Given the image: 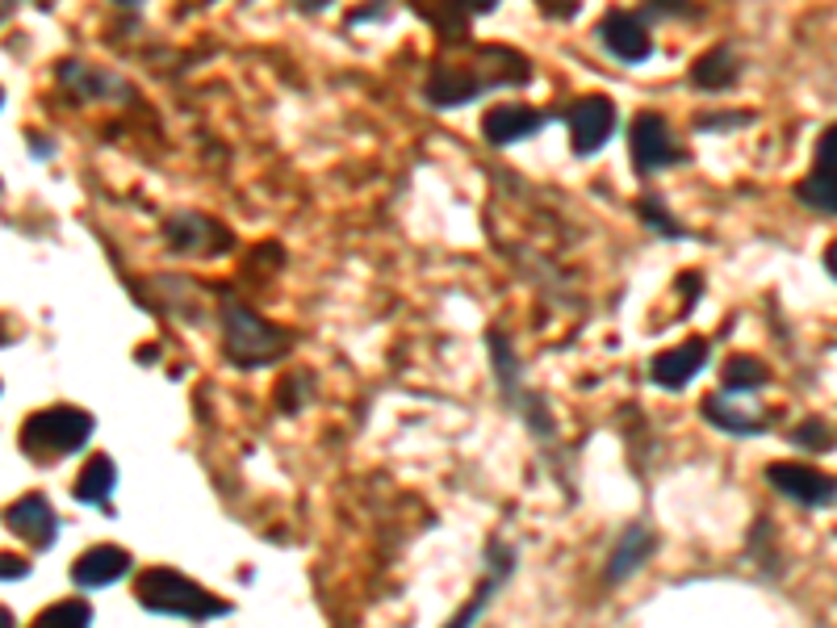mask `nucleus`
<instances>
[{"label": "nucleus", "mask_w": 837, "mask_h": 628, "mask_svg": "<svg viewBox=\"0 0 837 628\" xmlns=\"http://www.w3.org/2000/svg\"><path fill=\"white\" fill-rule=\"evenodd\" d=\"M222 335H226V356L244 369L269 365V360L290 353V335L264 323L260 315H251L239 301H222Z\"/></svg>", "instance_id": "nucleus-1"}, {"label": "nucleus", "mask_w": 837, "mask_h": 628, "mask_svg": "<svg viewBox=\"0 0 837 628\" xmlns=\"http://www.w3.org/2000/svg\"><path fill=\"white\" fill-rule=\"evenodd\" d=\"M138 600L147 612H160V616H189V620H210L222 616L226 603L214 600L210 591H201L197 582H189L185 574L176 570H151L138 578Z\"/></svg>", "instance_id": "nucleus-2"}, {"label": "nucleus", "mask_w": 837, "mask_h": 628, "mask_svg": "<svg viewBox=\"0 0 837 628\" xmlns=\"http://www.w3.org/2000/svg\"><path fill=\"white\" fill-rule=\"evenodd\" d=\"M93 436V419L76 407H51V410H38L34 419L26 423V453L38 457V461H59L67 453H76L84 440Z\"/></svg>", "instance_id": "nucleus-3"}, {"label": "nucleus", "mask_w": 837, "mask_h": 628, "mask_svg": "<svg viewBox=\"0 0 837 628\" xmlns=\"http://www.w3.org/2000/svg\"><path fill=\"white\" fill-rule=\"evenodd\" d=\"M678 160H687V151L675 147L666 118L662 113H641L632 122V164H637V172L649 176V172H662L666 164H678Z\"/></svg>", "instance_id": "nucleus-4"}, {"label": "nucleus", "mask_w": 837, "mask_h": 628, "mask_svg": "<svg viewBox=\"0 0 837 628\" xmlns=\"http://www.w3.org/2000/svg\"><path fill=\"white\" fill-rule=\"evenodd\" d=\"M766 478H771L775 491L787 494V498L800 503V507H809V512H821V507L834 503V478H829V473H816L809 465H771Z\"/></svg>", "instance_id": "nucleus-5"}, {"label": "nucleus", "mask_w": 837, "mask_h": 628, "mask_svg": "<svg viewBox=\"0 0 837 628\" xmlns=\"http://www.w3.org/2000/svg\"><path fill=\"white\" fill-rule=\"evenodd\" d=\"M569 135H574V151L578 156H594L612 131H616V106L607 97H582L574 110L566 113Z\"/></svg>", "instance_id": "nucleus-6"}, {"label": "nucleus", "mask_w": 837, "mask_h": 628, "mask_svg": "<svg viewBox=\"0 0 837 628\" xmlns=\"http://www.w3.org/2000/svg\"><path fill=\"white\" fill-rule=\"evenodd\" d=\"M599 42L620 59V63H641V59H649V51H653L649 29L641 26L632 13H607V17L599 22Z\"/></svg>", "instance_id": "nucleus-7"}, {"label": "nucleus", "mask_w": 837, "mask_h": 628, "mask_svg": "<svg viewBox=\"0 0 837 628\" xmlns=\"http://www.w3.org/2000/svg\"><path fill=\"white\" fill-rule=\"evenodd\" d=\"M703 365H707V344L703 340H687V344H678L670 353L653 356L649 378L662 390H682L687 382H696V373H700Z\"/></svg>", "instance_id": "nucleus-8"}, {"label": "nucleus", "mask_w": 837, "mask_h": 628, "mask_svg": "<svg viewBox=\"0 0 837 628\" xmlns=\"http://www.w3.org/2000/svg\"><path fill=\"white\" fill-rule=\"evenodd\" d=\"M541 126H544V113L528 110V106H498V110L487 113L482 135H487L494 147H507V143H519V138H532Z\"/></svg>", "instance_id": "nucleus-9"}, {"label": "nucleus", "mask_w": 837, "mask_h": 628, "mask_svg": "<svg viewBox=\"0 0 837 628\" xmlns=\"http://www.w3.org/2000/svg\"><path fill=\"white\" fill-rule=\"evenodd\" d=\"M834 131H825L821 135V151H816V168H812V176L800 185V201L809 206V210H821L825 219L834 214V201H837V193H834Z\"/></svg>", "instance_id": "nucleus-10"}, {"label": "nucleus", "mask_w": 837, "mask_h": 628, "mask_svg": "<svg viewBox=\"0 0 837 628\" xmlns=\"http://www.w3.org/2000/svg\"><path fill=\"white\" fill-rule=\"evenodd\" d=\"M122 574H131V553L118 545L88 549L81 562L72 566V578H76L81 587H109V582H118Z\"/></svg>", "instance_id": "nucleus-11"}, {"label": "nucleus", "mask_w": 837, "mask_h": 628, "mask_svg": "<svg viewBox=\"0 0 837 628\" xmlns=\"http://www.w3.org/2000/svg\"><path fill=\"white\" fill-rule=\"evenodd\" d=\"M9 524H13V528H17L22 537H26V541H34L38 549L51 545V541H54V528H59V524H54L51 503H47L42 494H26V498H22V503H17L13 512H9Z\"/></svg>", "instance_id": "nucleus-12"}, {"label": "nucleus", "mask_w": 837, "mask_h": 628, "mask_svg": "<svg viewBox=\"0 0 837 628\" xmlns=\"http://www.w3.org/2000/svg\"><path fill=\"white\" fill-rule=\"evenodd\" d=\"M482 88H487V84L469 81V72H460V67H440L432 81H428V101H432L435 110H448V106L473 101Z\"/></svg>", "instance_id": "nucleus-13"}, {"label": "nucleus", "mask_w": 837, "mask_h": 628, "mask_svg": "<svg viewBox=\"0 0 837 628\" xmlns=\"http://www.w3.org/2000/svg\"><path fill=\"white\" fill-rule=\"evenodd\" d=\"M703 415L721 428V432H733V436H754L766 428V419H758L754 410H741L737 403L729 398H721V394H712V398H703Z\"/></svg>", "instance_id": "nucleus-14"}, {"label": "nucleus", "mask_w": 837, "mask_h": 628, "mask_svg": "<svg viewBox=\"0 0 837 628\" xmlns=\"http://www.w3.org/2000/svg\"><path fill=\"white\" fill-rule=\"evenodd\" d=\"M649 553H653V532H649V528H641V524H637V528H628V532H624V541H620V549H616V553H612V562H607V578H612V582L628 578V574H632L637 566H641V562H645Z\"/></svg>", "instance_id": "nucleus-15"}, {"label": "nucleus", "mask_w": 837, "mask_h": 628, "mask_svg": "<svg viewBox=\"0 0 837 628\" xmlns=\"http://www.w3.org/2000/svg\"><path fill=\"white\" fill-rule=\"evenodd\" d=\"M113 482H118L113 461H109V457H93V461L84 465L81 482H76V498H81V503H106Z\"/></svg>", "instance_id": "nucleus-16"}, {"label": "nucleus", "mask_w": 837, "mask_h": 628, "mask_svg": "<svg viewBox=\"0 0 837 628\" xmlns=\"http://www.w3.org/2000/svg\"><path fill=\"white\" fill-rule=\"evenodd\" d=\"M691 81L700 88H729L737 81V59L733 51H707V56L691 67Z\"/></svg>", "instance_id": "nucleus-17"}, {"label": "nucleus", "mask_w": 837, "mask_h": 628, "mask_svg": "<svg viewBox=\"0 0 837 628\" xmlns=\"http://www.w3.org/2000/svg\"><path fill=\"white\" fill-rule=\"evenodd\" d=\"M507 570H512V553H503V549H498V570H494V578L478 587V595H473V600L460 607V616H457V620H453L448 628H469V625H473V620H478V612H482V607L490 603V595L498 591V582L507 578Z\"/></svg>", "instance_id": "nucleus-18"}, {"label": "nucleus", "mask_w": 837, "mask_h": 628, "mask_svg": "<svg viewBox=\"0 0 837 628\" xmlns=\"http://www.w3.org/2000/svg\"><path fill=\"white\" fill-rule=\"evenodd\" d=\"M766 382H771V373L754 356H733L729 365H725V385L729 390H762Z\"/></svg>", "instance_id": "nucleus-19"}, {"label": "nucleus", "mask_w": 837, "mask_h": 628, "mask_svg": "<svg viewBox=\"0 0 837 628\" xmlns=\"http://www.w3.org/2000/svg\"><path fill=\"white\" fill-rule=\"evenodd\" d=\"M88 625H93L88 603H59L51 612H42L34 628H88Z\"/></svg>", "instance_id": "nucleus-20"}, {"label": "nucleus", "mask_w": 837, "mask_h": 628, "mask_svg": "<svg viewBox=\"0 0 837 628\" xmlns=\"http://www.w3.org/2000/svg\"><path fill=\"white\" fill-rule=\"evenodd\" d=\"M796 444H800V448H812V453H825V448H829V423L809 419L804 428H796Z\"/></svg>", "instance_id": "nucleus-21"}, {"label": "nucleus", "mask_w": 837, "mask_h": 628, "mask_svg": "<svg viewBox=\"0 0 837 628\" xmlns=\"http://www.w3.org/2000/svg\"><path fill=\"white\" fill-rule=\"evenodd\" d=\"M641 214H645V222L653 226V231H662V235H678V222L662 210V201H641Z\"/></svg>", "instance_id": "nucleus-22"}, {"label": "nucleus", "mask_w": 837, "mask_h": 628, "mask_svg": "<svg viewBox=\"0 0 837 628\" xmlns=\"http://www.w3.org/2000/svg\"><path fill=\"white\" fill-rule=\"evenodd\" d=\"M26 574H29V562L13 557V553H0V578H26Z\"/></svg>", "instance_id": "nucleus-23"}, {"label": "nucleus", "mask_w": 837, "mask_h": 628, "mask_svg": "<svg viewBox=\"0 0 837 628\" xmlns=\"http://www.w3.org/2000/svg\"><path fill=\"white\" fill-rule=\"evenodd\" d=\"M0 628H13V616H9L4 607H0Z\"/></svg>", "instance_id": "nucleus-24"}]
</instances>
